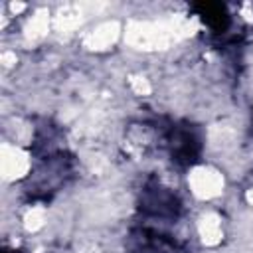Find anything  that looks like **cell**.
I'll use <instances>...</instances> for the list:
<instances>
[{
  "instance_id": "4",
  "label": "cell",
  "mask_w": 253,
  "mask_h": 253,
  "mask_svg": "<svg viewBox=\"0 0 253 253\" xmlns=\"http://www.w3.org/2000/svg\"><path fill=\"white\" fill-rule=\"evenodd\" d=\"M128 249L132 253H186L182 241L152 223H138L128 233Z\"/></svg>"
},
{
  "instance_id": "5",
  "label": "cell",
  "mask_w": 253,
  "mask_h": 253,
  "mask_svg": "<svg viewBox=\"0 0 253 253\" xmlns=\"http://www.w3.org/2000/svg\"><path fill=\"white\" fill-rule=\"evenodd\" d=\"M192 10L215 34H223L231 24V16L227 12V6L221 2H198L192 6Z\"/></svg>"
},
{
  "instance_id": "2",
  "label": "cell",
  "mask_w": 253,
  "mask_h": 253,
  "mask_svg": "<svg viewBox=\"0 0 253 253\" xmlns=\"http://www.w3.org/2000/svg\"><path fill=\"white\" fill-rule=\"evenodd\" d=\"M138 213L144 219L142 223H174L182 213V202L172 188L150 178L140 190Z\"/></svg>"
},
{
  "instance_id": "1",
  "label": "cell",
  "mask_w": 253,
  "mask_h": 253,
  "mask_svg": "<svg viewBox=\"0 0 253 253\" xmlns=\"http://www.w3.org/2000/svg\"><path fill=\"white\" fill-rule=\"evenodd\" d=\"M160 146L178 166H194L202 154V136L198 128L184 121H168L158 125Z\"/></svg>"
},
{
  "instance_id": "6",
  "label": "cell",
  "mask_w": 253,
  "mask_h": 253,
  "mask_svg": "<svg viewBox=\"0 0 253 253\" xmlns=\"http://www.w3.org/2000/svg\"><path fill=\"white\" fill-rule=\"evenodd\" d=\"M251 119H253V113H251Z\"/></svg>"
},
{
  "instance_id": "3",
  "label": "cell",
  "mask_w": 253,
  "mask_h": 253,
  "mask_svg": "<svg viewBox=\"0 0 253 253\" xmlns=\"http://www.w3.org/2000/svg\"><path fill=\"white\" fill-rule=\"evenodd\" d=\"M42 164L32 172L30 186L26 188V194L30 200H49L59 186L65 182V178L71 174V160L65 156L63 150H47L40 156Z\"/></svg>"
}]
</instances>
